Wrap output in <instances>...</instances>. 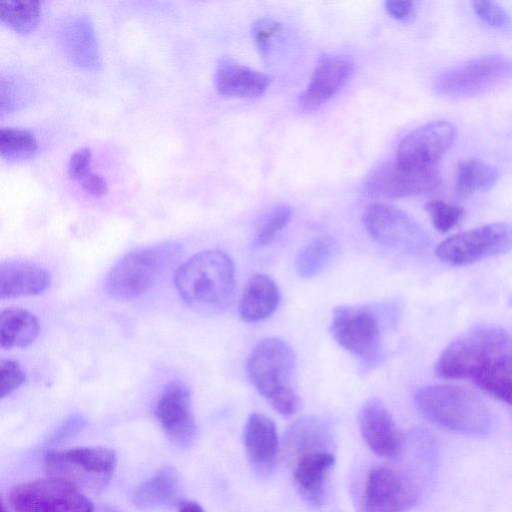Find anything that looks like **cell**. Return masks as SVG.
I'll use <instances>...</instances> for the list:
<instances>
[{
    "label": "cell",
    "instance_id": "cell-1",
    "mask_svg": "<svg viewBox=\"0 0 512 512\" xmlns=\"http://www.w3.org/2000/svg\"><path fill=\"white\" fill-rule=\"evenodd\" d=\"M174 285L181 299L200 312L215 313L229 305L235 289V267L223 251L198 252L180 264Z\"/></svg>",
    "mask_w": 512,
    "mask_h": 512
},
{
    "label": "cell",
    "instance_id": "cell-2",
    "mask_svg": "<svg viewBox=\"0 0 512 512\" xmlns=\"http://www.w3.org/2000/svg\"><path fill=\"white\" fill-rule=\"evenodd\" d=\"M296 355L291 346L276 337L263 338L251 350L247 374L258 393L280 415L290 417L301 405L293 382Z\"/></svg>",
    "mask_w": 512,
    "mask_h": 512
},
{
    "label": "cell",
    "instance_id": "cell-3",
    "mask_svg": "<svg viewBox=\"0 0 512 512\" xmlns=\"http://www.w3.org/2000/svg\"><path fill=\"white\" fill-rule=\"evenodd\" d=\"M417 410L443 429L466 435H484L492 427V415L473 391L447 384L421 387L414 394Z\"/></svg>",
    "mask_w": 512,
    "mask_h": 512
},
{
    "label": "cell",
    "instance_id": "cell-4",
    "mask_svg": "<svg viewBox=\"0 0 512 512\" xmlns=\"http://www.w3.org/2000/svg\"><path fill=\"white\" fill-rule=\"evenodd\" d=\"M181 251V245L166 242L127 253L111 268L107 292L120 301L140 297L175 266Z\"/></svg>",
    "mask_w": 512,
    "mask_h": 512
},
{
    "label": "cell",
    "instance_id": "cell-5",
    "mask_svg": "<svg viewBox=\"0 0 512 512\" xmlns=\"http://www.w3.org/2000/svg\"><path fill=\"white\" fill-rule=\"evenodd\" d=\"M511 350V339L506 331L495 325H478L447 345L435 370L442 378L473 381L492 361Z\"/></svg>",
    "mask_w": 512,
    "mask_h": 512
},
{
    "label": "cell",
    "instance_id": "cell-6",
    "mask_svg": "<svg viewBox=\"0 0 512 512\" xmlns=\"http://www.w3.org/2000/svg\"><path fill=\"white\" fill-rule=\"evenodd\" d=\"M9 503L16 512H95L93 502L80 486L57 476L15 486Z\"/></svg>",
    "mask_w": 512,
    "mask_h": 512
},
{
    "label": "cell",
    "instance_id": "cell-7",
    "mask_svg": "<svg viewBox=\"0 0 512 512\" xmlns=\"http://www.w3.org/2000/svg\"><path fill=\"white\" fill-rule=\"evenodd\" d=\"M511 77L512 60L501 55H486L443 73L436 81V90L450 98L472 97Z\"/></svg>",
    "mask_w": 512,
    "mask_h": 512
},
{
    "label": "cell",
    "instance_id": "cell-8",
    "mask_svg": "<svg viewBox=\"0 0 512 512\" xmlns=\"http://www.w3.org/2000/svg\"><path fill=\"white\" fill-rule=\"evenodd\" d=\"M512 249V226L497 222L486 224L442 241L436 256L451 265H469L506 253Z\"/></svg>",
    "mask_w": 512,
    "mask_h": 512
},
{
    "label": "cell",
    "instance_id": "cell-9",
    "mask_svg": "<svg viewBox=\"0 0 512 512\" xmlns=\"http://www.w3.org/2000/svg\"><path fill=\"white\" fill-rule=\"evenodd\" d=\"M330 333L345 350L366 362L375 361L381 349V326L376 313L366 306L334 308Z\"/></svg>",
    "mask_w": 512,
    "mask_h": 512
},
{
    "label": "cell",
    "instance_id": "cell-10",
    "mask_svg": "<svg viewBox=\"0 0 512 512\" xmlns=\"http://www.w3.org/2000/svg\"><path fill=\"white\" fill-rule=\"evenodd\" d=\"M50 476L73 481L104 484L117 465L113 450L105 447H78L65 451H48L44 459ZM79 486V485H78Z\"/></svg>",
    "mask_w": 512,
    "mask_h": 512
},
{
    "label": "cell",
    "instance_id": "cell-11",
    "mask_svg": "<svg viewBox=\"0 0 512 512\" xmlns=\"http://www.w3.org/2000/svg\"><path fill=\"white\" fill-rule=\"evenodd\" d=\"M363 224L378 243L394 249L412 250L423 244L419 225L404 211L385 203H374L365 209Z\"/></svg>",
    "mask_w": 512,
    "mask_h": 512
},
{
    "label": "cell",
    "instance_id": "cell-12",
    "mask_svg": "<svg viewBox=\"0 0 512 512\" xmlns=\"http://www.w3.org/2000/svg\"><path fill=\"white\" fill-rule=\"evenodd\" d=\"M441 186L435 167L412 169L395 162L377 168L366 180L365 188L374 197L404 198L430 194Z\"/></svg>",
    "mask_w": 512,
    "mask_h": 512
},
{
    "label": "cell",
    "instance_id": "cell-13",
    "mask_svg": "<svg viewBox=\"0 0 512 512\" xmlns=\"http://www.w3.org/2000/svg\"><path fill=\"white\" fill-rule=\"evenodd\" d=\"M455 135V127L448 121L419 127L400 142L395 163L404 168H432L451 147Z\"/></svg>",
    "mask_w": 512,
    "mask_h": 512
},
{
    "label": "cell",
    "instance_id": "cell-14",
    "mask_svg": "<svg viewBox=\"0 0 512 512\" xmlns=\"http://www.w3.org/2000/svg\"><path fill=\"white\" fill-rule=\"evenodd\" d=\"M417 499L413 485L395 470L376 467L370 471L363 495L365 512H404Z\"/></svg>",
    "mask_w": 512,
    "mask_h": 512
},
{
    "label": "cell",
    "instance_id": "cell-15",
    "mask_svg": "<svg viewBox=\"0 0 512 512\" xmlns=\"http://www.w3.org/2000/svg\"><path fill=\"white\" fill-rule=\"evenodd\" d=\"M156 416L174 444L184 447L194 439L196 424L190 390L181 381L174 380L165 385L156 404Z\"/></svg>",
    "mask_w": 512,
    "mask_h": 512
},
{
    "label": "cell",
    "instance_id": "cell-16",
    "mask_svg": "<svg viewBox=\"0 0 512 512\" xmlns=\"http://www.w3.org/2000/svg\"><path fill=\"white\" fill-rule=\"evenodd\" d=\"M358 423L365 443L375 454L395 458L401 453L404 436L380 399L371 398L362 405Z\"/></svg>",
    "mask_w": 512,
    "mask_h": 512
},
{
    "label": "cell",
    "instance_id": "cell-17",
    "mask_svg": "<svg viewBox=\"0 0 512 512\" xmlns=\"http://www.w3.org/2000/svg\"><path fill=\"white\" fill-rule=\"evenodd\" d=\"M353 61L344 55L322 58L316 65L306 89L299 95L304 110H314L333 98L353 73Z\"/></svg>",
    "mask_w": 512,
    "mask_h": 512
},
{
    "label": "cell",
    "instance_id": "cell-18",
    "mask_svg": "<svg viewBox=\"0 0 512 512\" xmlns=\"http://www.w3.org/2000/svg\"><path fill=\"white\" fill-rule=\"evenodd\" d=\"M243 440L248 460L253 468L261 474L271 472L279 452L275 423L261 413L251 414L244 427Z\"/></svg>",
    "mask_w": 512,
    "mask_h": 512
},
{
    "label": "cell",
    "instance_id": "cell-19",
    "mask_svg": "<svg viewBox=\"0 0 512 512\" xmlns=\"http://www.w3.org/2000/svg\"><path fill=\"white\" fill-rule=\"evenodd\" d=\"M270 79L267 75L230 57L218 60L214 84L217 92L225 97L256 98L268 88Z\"/></svg>",
    "mask_w": 512,
    "mask_h": 512
},
{
    "label": "cell",
    "instance_id": "cell-20",
    "mask_svg": "<svg viewBox=\"0 0 512 512\" xmlns=\"http://www.w3.org/2000/svg\"><path fill=\"white\" fill-rule=\"evenodd\" d=\"M61 42L67 58L79 68L97 71L101 68L100 47L90 18L78 15L61 31Z\"/></svg>",
    "mask_w": 512,
    "mask_h": 512
},
{
    "label": "cell",
    "instance_id": "cell-21",
    "mask_svg": "<svg viewBox=\"0 0 512 512\" xmlns=\"http://www.w3.org/2000/svg\"><path fill=\"white\" fill-rule=\"evenodd\" d=\"M50 283L49 272L36 264L20 260L0 264L2 300L39 295L47 290Z\"/></svg>",
    "mask_w": 512,
    "mask_h": 512
},
{
    "label": "cell",
    "instance_id": "cell-22",
    "mask_svg": "<svg viewBox=\"0 0 512 512\" xmlns=\"http://www.w3.org/2000/svg\"><path fill=\"white\" fill-rule=\"evenodd\" d=\"M334 455L324 449L301 453L296 458L294 480L300 494L312 505H320Z\"/></svg>",
    "mask_w": 512,
    "mask_h": 512
},
{
    "label": "cell",
    "instance_id": "cell-23",
    "mask_svg": "<svg viewBox=\"0 0 512 512\" xmlns=\"http://www.w3.org/2000/svg\"><path fill=\"white\" fill-rule=\"evenodd\" d=\"M280 301L276 282L266 274L253 275L242 293L238 312L247 323L265 320L274 313Z\"/></svg>",
    "mask_w": 512,
    "mask_h": 512
},
{
    "label": "cell",
    "instance_id": "cell-24",
    "mask_svg": "<svg viewBox=\"0 0 512 512\" xmlns=\"http://www.w3.org/2000/svg\"><path fill=\"white\" fill-rule=\"evenodd\" d=\"M40 324L35 315L22 308H7L0 313V346L24 348L37 338Z\"/></svg>",
    "mask_w": 512,
    "mask_h": 512
},
{
    "label": "cell",
    "instance_id": "cell-25",
    "mask_svg": "<svg viewBox=\"0 0 512 512\" xmlns=\"http://www.w3.org/2000/svg\"><path fill=\"white\" fill-rule=\"evenodd\" d=\"M180 495V481L175 470L165 468L143 482L133 494L136 506L146 509L175 504Z\"/></svg>",
    "mask_w": 512,
    "mask_h": 512
},
{
    "label": "cell",
    "instance_id": "cell-26",
    "mask_svg": "<svg viewBox=\"0 0 512 512\" xmlns=\"http://www.w3.org/2000/svg\"><path fill=\"white\" fill-rule=\"evenodd\" d=\"M338 251V243L333 237H317L298 253L295 259V270L301 278H313L332 263Z\"/></svg>",
    "mask_w": 512,
    "mask_h": 512
},
{
    "label": "cell",
    "instance_id": "cell-27",
    "mask_svg": "<svg viewBox=\"0 0 512 512\" xmlns=\"http://www.w3.org/2000/svg\"><path fill=\"white\" fill-rule=\"evenodd\" d=\"M473 381L485 393L512 405V350L492 361Z\"/></svg>",
    "mask_w": 512,
    "mask_h": 512
},
{
    "label": "cell",
    "instance_id": "cell-28",
    "mask_svg": "<svg viewBox=\"0 0 512 512\" xmlns=\"http://www.w3.org/2000/svg\"><path fill=\"white\" fill-rule=\"evenodd\" d=\"M498 178L494 166L476 159L466 160L458 165L455 190L460 196H469L490 189Z\"/></svg>",
    "mask_w": 512,
    "mask_h": 512
},
{
    "label": "cell",
    "instance_id": "cell-29",
    "mask_svg": "<svg viewBox=\"0 0 512 512\" xmlns=\"http://www.w3.org/2000/svg\"><path fill=\"white\" fill-rule=\"evenodd\" d=\"M41 5L33 0L0 1V20L12 31L28 35L40 22Z\"/></svg>",
    "mask_w": 512,
    "mask_h": 512
},
{
    "label": "cell",
    "instance_id": "cell-30",
    "mask_svg": "<svg viewBox=\"0 0 512 512\" xmlns=\"http://www.w3.org/2000/svg\"><path fill=\"white\" fill-rule=\"evenodd\" d=\"M38 149L35 135L26 129L2 128L0 130V155L8 162L31 158Z\"/></svg>",
    "mask_w": 512,
    "mask_h": 512
},
{
    "label": "cell",
    "instance_id": "cell-31",
    "mask_svg": "<svg viewBox=\"0 0 512 512\" xmlns=\"http://www.w3.org/2000/svg\"><path fill=\"white\" fill-rule=\"evenodd\" d=\"M292 211L289 206L275 207L264 218L255 234V245L263 247L270 244L291 219Z\"/></svg>",
    "mask_w": 512,
    "mask_h": 512
},
{
    "label": "cell",
    "instance_id": "cell-32",
    "mask_svg": "<svg viewBox=\"0 0 512 512\" xmlns=\"http://www.w3.org/2000/svg\"><path fill=\"white\" fill-rule=\"evenodd\" d=\"M425 208L434 228L441 233L453 229L464 216L462 207L441 200L430 201Z\"/></svg>",
    "mask_w": 512,
    "mask_h": 512
},
{
    "label": "cell",
    "instance_id": "cell-33",
    "mask_svg": "<svg viewBox=\"0 0 512 512\" xmlns=\"http://www.w3.org/2000/svg\"><path fill=\"white\" fill-rule=\"evenodd\" d=\"M282 32V25L271 18H262L252 27L254 43L263 57H267Z\"/></svg>",
    "mask_w": 512,
    "mask_h": 512
},
{
    "label": "cell",
    "instance_id": "cell-34",
    "mask_svg": "<svg viewBox=\"0 0 512 512\" xmlns=\"http://www.w3.org/2000/svg\"><path fill=\"white\" fill-rule=\"evenodd\" d=\"M26 380V375L20 364L11 359L0 361V398L10 396Z\"/></svg>",
    "mask_w": 512,
    "mask_h": 512
},
{
    "label": "cell",
    "instance_id": "cell-35",
    "mask_svg": "<svg viewBox=\"0 0 512 512\" xmlns=\"http://www.w3.org/2000/svg\"><path fill=\"white\" fill-rule=\"evenodd\" d=\"M473 9L479 18L494 28L506 30L512 26L508 12L495 2L474 1Z\"/></svg>",
    "mask_w": 512,
    "mask_h": 512
},
{
    "label": "cell",
    "instance_id": "cell-36",
    "mask_svg": "<svg viewBox=\"0 0 512 512\" xmlns=\"http://www.w3.org/2000/svg\"><path fill=\"white\" fill-rule=\"evenodd\" d=\"M91 150L87 147L74 152L68 162L67 172L72 180L80 181L91 172Z\"/></svg>",
    "mask_w": 512,
    "mask_h": 512
},
{
    "label": "cell",
    "instance_id": "cell-37",
    "mask_svg": "<svg viewBox=\"0 0 512 512\" xmlns=\"http://www.w3.org/2000/svg\"><path fill=\"white\" fill-rule=\"evenodd\" d=\"M81 187L90 195L100 197L108 191V185L101 175L93 172L88 173L80 181Z\"/></svg>",
    "mask_w": 512,
    "mask_h": 512
},
{
    "label": "cell",
    "instance_id": "cell-38",
    "mask_svg": "<svg viewBox=\"0 0 512 512\" xmlns=\"http://www.w3.org/2000/svg\"><path fill=\"white\" fill-rule=\"evenodd\" d=\"M385 9L391 17L404 20L412 15L414 4L408 0H388L385 2Z\"/></svg>",
    "mask_w": 512,
    "mask_h": 512
},
{
    "label": "cell",
    "instance_id": "cell-39",
    "mask_svg": "<svg viewBox=\"0 0 512 512\" xmlns=\"http://www.w3.org/2000/svg\"><path fill=\"white\" fill-rule=\"evenodd\" d=\"M178 512H205L198 503L194 501H182L179 504Z\"/></svg>",
    "mask_w": 512,
    "mask_h": 512
},
{
    "label": "cell",
    "instance_id": "cell-40",
    "mask_svg": "<svg viewBox=\"0 0 512 512\" xmlns=\"http://www.w3.org/2000/svg\"><path fill=\"white\" fill-rule=\"evenodd\" d=\"M1 512H8V511L5 509V507H4V506H2V508H1Z\"/></svg>",
    "mask_w": 512,
    "mask_h": 512
}]
</instances>
